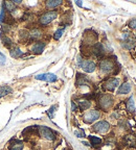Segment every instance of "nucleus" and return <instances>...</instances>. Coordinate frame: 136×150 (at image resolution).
<instances>
[{
    "label": "nucleus",
    "mask_w": 136,
    "mask_h": 150,
    "mask_svg": "<svg viewBox=\"0 0 136 150\" xmlns=\"http://www.w3.org/2000/svg\"><path fill=\"white\" fill-rule=\"evenodd\" d=\"M77 65L80 66L81 68L87 73H92L96 68L95 64H94L93 62L87 61V59H83L81 56L77 57Z\"/></svg>",
    "instance_id": "obj_1"
},
{
    "label": "nucleus",
    "mask_w": 136,
    "mask_h": 150,
    "mask_svg": "<svg viewBox=\"0 0 136 150\" xmlns=\"http://www.w3.org/2000/svg\"><path fill=\"white\" fill-rule=\"evenodd\" d=\"M113 104V98L111 95L105 94V95H101L99 98V106L104 110H108L109 108L112 106Z\"/></svg>",
    "instance_id": "obj_2"
},
{
    "label": "nucleus",
    "mask_w": 136,
    "mask_h": 150,
    "mask_svg": "<svg viewBox=\"0 0 136 150\" xmlns=\"http://www.w3.org/2000/svg\"><path fill=\"white\" fill-rule=\"evenodd\" d=\"M38 132L43 139L47 141H54L56 139L54 131L47 126H38Z\"/></svg>",
    "instance_id": "obj_3"
},
{
    "label": "nucleus",
    "mask_w": 136,
    "mask_h": 150,
    "mask_svg": "<svg viewBox=\"0 0 136 150\" xmlns=\"http://www.w3.org/2000/svg\"><path fill=\"white\" fill-rule=\"evenodd\" d=\"M58 17V13L54 12V11H49V12H46L40 17L39 19V23L41 25L45 26V25H48L49 23H52L54 21V19Z\"/></svg>",
    "instance_id": "obj_4"
},
{
    "label": "nucleus",
    "mask_w": 136,
    "mask_h": 150,
    "mask_svg": "<svg viewBox=\"0 0 136 150\" xmlns=\"http://www.w3.org/2000/svg\"><path fill=\"white\" fill-rule=\"evenodd\" d=\"M115 64L110 59H104L99 62V69L103 73H110L114 70Z\"/></svg>",
    "instance_id": "obj_5"
},
{
    "label": "nucleus",
    "mask_w": 136,
    "mask_h": 150,
    "mask_svg": "<svg viewBox=\"0 0 136 150\" xmlns=\"http://www.w3.org/2000/svg\"><path fill=\"white\" fill-rule=\"evenodd\" d=\"M99 117H101V112H99V110H89V112H87L86 114H85L84 117H83V119H84L85 123L90 124V123H93L94 121H96Z\"/></svg>",
    "instance_id": "obj_6"
},
{
    "label": "nucleus",
    "mask_w": 136,
    "mask_h": 150,
    "mask_svg": "<svg viewBox=\"0 0 136 150\" xmlns=\"http://www.w3.org/2000/svg\"><path fill=\"white\" fill-rule=\"evenodd\" d=\"M92 128H93V130L95 131V132L106 134V132L109 130V128H110V125H109V123L107 121H99V122H97V123H95Z\"/></svg>",
    "instance_id": "obj_7"
},
{
    "label": "nucleus",
    "mask_w": 136,
    "mask_h": 150,
    "mask_svg": "<svg viewBox=\"0 0 136 150\" xmlns=\"http://www.w3.org/2000/svg\"><path fill=\"white\" fill-rule=\"evenodd\" d=\"M118 84H120V80H118L117 78H109L108 80H106V81L104 82V89H105L106 91L113 92L118 87Z\"/></svg>",
    "instance_id": "obj_8"
},
{
    "label": "nucleus",
    "mask_w": 136,
    "mask_h": 150,
    "mask_svg": "<svg viewBox=\"0 0 136 150\" xmlns=\"http://www.w3.org/2000/svg\"><path fill=\"white\" fill-rule=\"evenodd\" d=\"M36 79L37 80H42V81H47V82H54L58 77L57 75L54 73H43V74H38L36 75Z\"/></svg>",
    "instance_id": "obj_9"
},
{
    "label": "nucleus",
    "mask_w": 136,
    "mask_h": 150,
    "mask_svg": "<svg viewBox=\"0 0 136 150\" xmlns=\"http://www.w3.org/2000/svg\"><path fill=\"white\" fill-rule=\"evenodd\" d=\"M45 46H46V45H45L44 42H37L33 45V47H31V51L36 54H40L43 52Z\"/></svg>",
    "instance_id": "obj_10"
},
{
    "label": "nucleus",
    "mask_w": 136,
    "mask_h": 150,
    "mask_svg": "<svg viewBox=\"0 0 136 150\" xmlns=\"http://www.w3.org/2000/svg\"><path fill=\"white\" fill-rule=\"evenodd\" d=\"M92 51H93V53L95 54L96 56H102L104 54L105 49H104L103 45H102L101 43H96V44L93 46V49H92Z\"/></svg>",
    "instance_id": "obj_11"
},
{
    "label": "nucleus",
    "mask_w": 136,
    "mask_h": 150,
    "mask_svg": "<svg viewBox=\"0 0 136 150\" xmlns=\"http://www.w3.org/2000/svg\"><path fill=\"white\" fill-rule=\"evenodd\" d=\"M130 92H131V84H130L129 82H124V83L120 87L117 93L118 94H128V93H130Z\"/></svg>",
    "instance_id": "obj_12"
},
{
    "label": "nucleus",
    "mask_w": 136,
    "mask_h": 150,
    "mask_svg": "<svg viewBox=\"0 0 136 150\" xmlns=\"http://www.w3.org/2000/svg\"><path fill=\"white\" fill-rule=\"evenodd\" d=\"M77 105H79V108L82 110H85L90 108L91 103H90V101L88 99H81V100L77 101Z\"/></svg>",
    "instance_id": "obj_13"
},
{
    "label": "nucleus",
    "mask_w": 136,
    "mask_h": 150,
    "mask_svg": "<svg viewBox=\"0 0 136 150\" xmlns=\"http://www.w3.org/2000/svg\"><path fill=\"white\" fill-rule=\"evenodd\" d=\"M126 106H127V110H128V112H135V103H134L133 96H131L127 100V104H126Z\"/></svg>",
    "instance_id": "obj_14"
},
{
    "label": "nucleus",
    "mask_w": 136,
    "mask_h": 150,
    "mask_svg": "<svg viewBox=\"0 0 136 150\" xmlns=\"http://www.w3.org/2000/svg\"><path fill=\"white\" fill-rule=\"evenodd\" d=\"M11 56L14 57V59H19V57H21L22 56V51L21 49L19 48V47H14L13 49H11Z\"/></svg>",
    "instance_id": "obj_15"
},
{
    "label": "nucleus",
    "mask_w": 136,
    "mask_h": 150,
    "mask_svg": "<svg viewBox=\"0 0 136 150\" xmlns=\"http://www.w3.org/2000/svg\"><path fill=\"white\" fill-rule=\"evenodd\" d=\"M61 4V0H49V1H46V7H48V8H56V7L60 6Z\"/></svg>",
    "instance_id": "obj_16"
},
{
    "label": "nucleus",
    "mask_w": 136,
    "mask_h": 150,
    "mask_svg": "<svg viewBox=\"0 0 136 150\" xmlns=\"http://www.w3.org/2000/svg\"><path fill=\"white\" fill-rule=\"evenodd\" d=\"M9 150H23V143L21 141H16L14 143H11Z\"/></svg>",
    "instance_id": "obj_17"
},
{
    "label": "nucleus",
    "mask_w": 136,
    "mask_h": 150,
    "mask_svg": "<svg viewBox=\"0 0 136 150\" xmlns=\"http://www.w3.org/2000/svg\"><path fill=\"white\" fill-rule=\"evenodd\" d=\"M19 37H20V41H22V42H27V41L31 39V35H29V33H28L27 30H25V29L20 30Z\"/></svg>",
    "instance_id": "obj_18"
},
{
    "label": "nucleus",
    "mask_w": 136,
    "mask_h": 150,
    "mask_svg": "<svg viewBox=\"0 0 136 150\" xmlns=\"http://www.w3.org/2000/svg\"><path fill=\"white\" fill-rule=\"evenodd\" d=\"M13 89L9 86H3V87H0V98L3 96H6L9 93H12Z\"/></svg>",
    "instance_id": "obj_19"
},
{
    "label": "nucleus",
    "mask_w": 136,
    "mask_h": 150,
    "mask_svg": "<svg viewBox=\"0 0 136 150\" xmlns=\"http://www.w3.org/2000/svg\"><path fill=\"white\" fill-rule=\"evenodd\" d=\"M29 35H31V39H33V40H38V39H40V38L42 37V31H41L40 29H38V28H35V29H33V30L29 33Z\"/></svg>",
    "instance_id": "obj_20"
},
{
    "label": "nucleus",
    "mask_w": 136,
    "mask_h": 150,
    "mask_svg": "<svg viewBox=\"0 0 136 150\" xmlns=\"http://www.w3.org/2000/svg\"><path fill=\"white\" fill-rule=\"evenodd\" d=\"M88 83H89V82H88V79L85 77L84 75L77 74V86H84V84L88 86Z\"/></svg>",
    "instance_id": "obj_21"
},
{
    "label": "nucleus",
    "mask_w": 136,
    "mask_h": 150,
    "mask_svg": "<svg viewBox=\"0 0 136 150\" xmlns=\"http://www.w3.org/2000/svg\"><path fill=\"white\" fill-rule=\"evenodd\" d=\"M89 140H90V143L93 147H97L102 144V140L99 138H96L94 136H89Z\"/></svg>",
    "instance_id": "obj_22"
},
{
    "label": "nucleus",
    "mask_w": 136,
    "mask_h": 150,
    "mask_svg": "<svg viewBox=\"0 0 136 150\" xmlns=\"http://www.w3.org/2000/svg\"><path fill=\"white\" fill-rule=\"evenodd\" d=\"M3 5H4L5 9H7L9 12H14L15 8H16V5L14 4V3L12 2V1H5L4 3H3Z\"/></svg>",
    "instance_id": "obj_23"
},
{
    "label": "nucleus",
    "mask_w": 136,
    "mask_h": 150,
    "mask_svg": "<svg viewBox=\"0 0 136 150\" xmlns=\"http://www.w3.org/2000/svg\"><path fill=\"white\" fill-rule=\"evenodd\" d=\"M2 44H3V46H5L6 48H11V47H12V45H13L12 39H11V38H9V37H5V35H4V38H2Z\"/></svg>",
    "instance_id": "obj_24"
},
{
    "label": "nucleus",
    "mask_w": 136,
    "mask_h": 150,
    "mask_svg": "<svg viewBox=\"0 0 136 150\" xmlns=\"http://www.w3.org/2000/svg\"><path fill=\"white\" fill-rule=\"evenodd\" d=\"M124 46L125 48H127V49H132L134 47V43H133V40H131V39H126L124 42Z\"/></svg>",
    "instance_id": "obj_25"
},
{
    "label": "nucleus",
    "mask_w": 136,
    "mask_h": 150,
    "mask_svg": "<svg viewBox=\"0 0 136 150\" xmlns=\"http://www.w3.org/2000/svg\"><path fill=\"white\" fill-rule=\"evenodd\" d=\"M63 31H64V29H58V30L54 33V40H59L60 38L62 37V35H63Z\"/></svg>",
    "instance_id": "obj_26"
},
{
    "label": "nucleus",
    "mask_w": 136,
    "mask_h": 150,
    "mask_svg": "<svg viewBox=\"0 0 136 150\" xmlns=\"http://www.w3.org/2000/svg\"><path fill=\"white\" fill-rule=\"evenodd\" d=\"M56 108H57V105L52 106V108H50V110L47 112V115L49 116L50 118H54V112H56Z\"/></svg>",
    "instance_id": "obj_27"
},
{
    "label": "nucleus",
    "mask_w": 136,
    "mask_h": 150,
    "mask_svg": "<svg viewBox=\"0 0 136 150\" xmlns=\"http://www.w3.org/2000/svg\"><path fill=\"white\" fill-rule=\"evenodd\" d=\"M129 27L131 28V29L136 30V19H133V20H131V21L129 22Z\"/></svg>",
    "instance_id": "obj_28"
},
{
    "label": "nucleus",
    "mask_w": 136,
    "mask_h": 150,
    "mask_svg": "<svg viewBox=\"0 0 136 150\" xmlns=\"http://www.w3.org/2000/svg\"><path fill=\"white\" fill-rule=\"evenodd\" d=\"M74 134H75V136H77V138H84V137H85V132H84V130H83V129H80L79 131H75Z\"/></svg>",
    "instance_id": "obj_29"
},
{
    "label": "nucleus",
    "mask_w": 136,
    "mask_h": 150,
    "mask_svg": "<svg viewBox=\"0 0 136 150\" xmlns=\"http://www.w3.org/2000/svg\"><path fill=\"white\" fill-rule=\"evenodd\" d=\"M71 105H72V110H77V106L75 105V103H74V102H71Z\"/></svg>",
    "instance_id": "obj_30"
},
{
    "label": "nucleus",
    "mask_w": 136,
    "mask_h": 150,
    "mask_svg": "<svg viewBox=\"0 0 136 150\" xmlns=\"http://www.w3.org/2000/svg\"><path fill=\"white\" fill-rule=\"evenodd\" d=\"M75 3H77L79 6H83V4H82V2H81V1H75Z\"/></svg>",
    "instance_id": "obj_31"
},
{
    "label": "nucleus",
    "mask_w": 136,
    "mask_h": 150,
    "mask_svg": "<svg viewBox=\"0 0 136 150\" xmlns=\"http://www.w3.org/2000/svg\"><path fill=\"white\" fill-rule=\"evenodd\" d=\"M65 150H66V149H65Z\"/></svg>",
    "instance_id": "obj_32"
}]
</instances>
